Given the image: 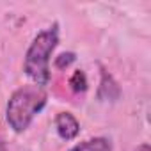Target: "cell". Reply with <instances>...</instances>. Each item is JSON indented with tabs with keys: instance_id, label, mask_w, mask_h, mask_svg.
<instances>
[{
	"instance_id": "3957f363",
	"label": "cell",
	"mask_w": 151,
	"mask_h": 151,
	"mask_svg": "<svg viewBox=\"0 0 151 151\" xmlns=\"http://www.w3.org/2000/svg\"><path fill=\"white\" fill-rule=\"evenodd\" d=\"M55 132L62 140H73L80 133V123L71 112H59L55 116Z\"/></svg>"
},
{
	"instance_id": "277c9868",
	"label": "cell",
	"mask_w": 151,
	"mask_h": 151,
	"mask_svg": "<svg viewBox=\"0 0 151 151\" xmlns=\"http://www.w3.org/2000/svg\"><path fill=\"white\" fill-rule=\"evenodd\" d=\"M69 151H112V142L107 137H93L84 142H78Z\"/></svg>"
},
{
	"instance_id": "6da1fadb",
	"label": "cell",
	"mask_w": 151,
	"mask_h": 151,
	"mask_svg": "<svg viewBox=\"0 0 151 151\" xmlns=\"http://www.w3.org/2000/svg\"><path fill=\"white\" fill-rule=\"evenodd\" d=\"M59 45V23L39 30L29 45L23 59V73L36 86H48L52 80L50 59Z\"/></svg>"
},
{
	"instance_id": "52a82bcc",
	"label": "cell",
	"mask_w": 151,
	"mask_h": 151,
	"mask_svg": "<svg viewBox=\"0 0 151 151\" xmlns=\"http://www.w3.org/2000/svg\"><path fill=\"white\" fill-rule=\"evenodd\" d=\"M135 151H151V147H149V144H147V142H144V144L137 146V147H135Z\"/></svg>"
},
{
	"instance_id": "5b68a950",
	"label": "cell",
	"mask_w": 151,
	"mask_h": 151,
	"mask_svg": "<svg viewBox=\"0 0 151 151\" xmlns=\"http://www.w3.org/2000/svg\"><path fill=\"white\" fill-rule=\"evenodd\" d=\"M69 87L75 93H84L87 89V77H86V73L82 69L73 71V75L69 77Z\"/></svg>"
},
{
	"instance_id": "8992f818",
	"label": "cell",
	"mask_w": 151,
	"mask_h": 151,
	"mask_svg": "<svg viewBox=\"0 0 151 151\" xmlns=\"http://www.w3.org/2000/svg\"><path fill=\"white\" fill-rule=\"evenodd\" d=\"M75 60H77V55H75L73 52H64V53H60L59 57H55V68L57 69H66V68H69Z\"/></svg>"
},
{
	"instance_id": "7a4b0ae2",
	"label": "cell",
	"mask_w": 151,
	"mask_h": 151,
	"mask_svg": "<svg viewBox=\"0 0 151 151\" xmlns=\"http://www.w3.org/2000/svg\"><path fill=\"white\" fill-rule=\"evenodd\" d=\"M48 103V93L45 87L36 84H27L18 87L6 107V119L14 133H23L36 116L46 107Z\"/></svg>"
},
{
	"instance_id": "ba28073f",
	"label": "cell",
	"mask_w": 151,
	"mask_h": 151,
	"mask_svg": "<svg viewBox=\"0 0 151 151\" xmlns=\"http://www.w3.org/2000/svg\"><path fill=\"white\" fill-rule=\"evenodd\" d=\"M0 151H7V146H6V142L0 139Z\"/></svg>"
}]
</instances>
